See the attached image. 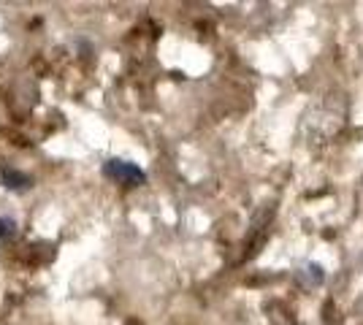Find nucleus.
Returning <instances> with one entry per match:
<instances>
[{
  "label": "nucleus",
  "instance_id": "nucleus-1",
  "mask_svg": "<svg viewBox=\"0 0 363 325\" xmlns=\"http://www.w3.org/2000/svg\"><path fill=\"white\" fill-rule=\"evenodd\" d=\"M104 176L111 179V182H120V185L136 187L147 182V173L138 163H130V160H122V157H108L104 163Z\"/></svg>",
  "mask_w": 363,
  "mask_h": 325
},
{
  "label": "nucleus",
  "instance_id": "nucleus-2",
  "mask_svg": "<svg viewBox=\"0 0 363 325\" xmlns=\"http://www.w3.org/2000/svg\"><path fill=\"white\" fill-rule=\"evenodd\" d=\"M0 182H3L6 190H25V187L33 185L30 176H28V173H22V171H16V169L0 171Z\"/></svg>",
  "mask_w": 363,
  "mask_h": 325
},
{
  "label": "nucleus",
  "instance_id": "nucleus-3",
  "mask_svg": "<svg viewBox=\"0 0 363 325\" xmlns=\"http://www.w3.org/2000/svg\"><path fill=\"white\" fill-rule=\"evenodd\" d=\"M16 236V219L14 217H0V241H9Z\"/></svg>",
  "mask_w": 363,
  "mask_h": 325
}]
</instances>
